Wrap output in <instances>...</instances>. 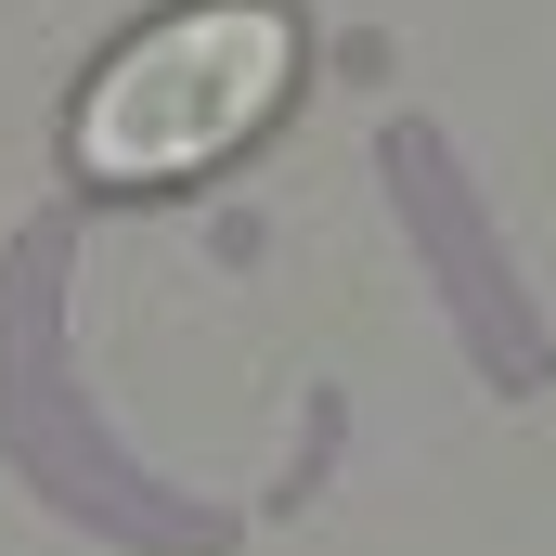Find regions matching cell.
<instances>
[{
	"mask_svg": "<svg viewBox=\"0 0 556 556\" xmlns=\"http://www.w3.org/2000/svg\"><path fill=\"white\" fill-rule=\"evenodd\" d=\"M285 78H298V13L285 0H181V13H155L142 39H117L91 65L78 117H65V155L117 194L194 181L285 104Z\"/></svg>",
	"mask_w": 556,
	"mask_h": 556,
	"instance_id": "1",
	"label": "cell"
}]
</instances>
